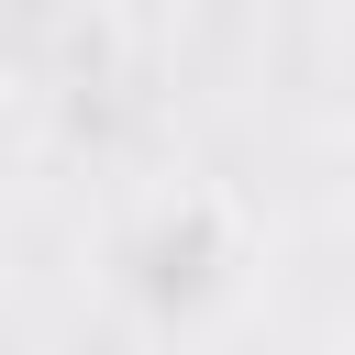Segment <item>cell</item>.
<instances>
[{
  "instance_id": "cell-1",
  "label": "cell",
  "mask_w": 355,
  "mask_h": 355,
  "mask_svg": "<svg viewBox=\"0 0 355 355\" xmlns=\"http://www.w3.org/2000/svg\"><path fill=\"white\" fill-rule=\"evenodd\" d=\"M89 266H100L111 322H133V333H222V322H244L266 255H255V233H244V211L222 189H144L133 211H111Z\"/></svg>"
},
{
  "instance_id": "cell-2",
  "label": "cell",
  "mask_w": 355,
  "mask_h": 355,
  "mask_svg": "<svg viewBox=\"0 0 355 355\" xmlns=\"http://www.w3.org/2000/svg\"><path fill=\"white\" fill-rule=\"evenodd\" d=\"M11 166H22V122H11V100H0V189H11Z\"/></svg>"
}]
</instances>
